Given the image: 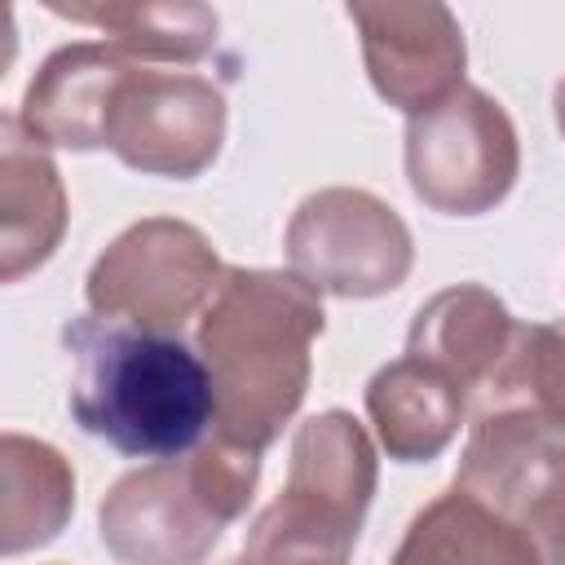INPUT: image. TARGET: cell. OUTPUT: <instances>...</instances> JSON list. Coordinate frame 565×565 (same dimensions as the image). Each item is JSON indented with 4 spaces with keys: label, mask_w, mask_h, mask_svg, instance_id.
Masks as SVG:
<instances>
[{
    "label": "cell",
    "mask_w": 565,
    "mask_h": 565,
    "mask_svg": "<svg viewBox=\"0 0 565 565\" xmlns=\"http://www.w3.org/2000/svg\"><path fill=\"white\" fill-rule=\"evenodd\" d=\"M322 327V291L291 269H225L194 335L216 393V437L256 455L278 441L309 393V344Z\"/></svg>",
    "instance_id": "obj_1"
},
{
    "label": "cell",
    "mask_w": 565,
    "mask_h": 565,
    "mask_svg": "<svg viewBox=\"0 0 565 565\" xmlns=\"http://www.w3.org/2000/svg\"><path fill=\"white\" fill-rule=\"evenodd\" d=\"M71 353V415L128 459L190 455L216 419L212 375L181 335L71 318L62 331Z\"/></svg>",
    "instance_id": "obj_2"
},
{
    "label": "cell",
    "mask_w": 565,
    "mask_h": 565,
    "mask_svg": "<svg viewBox=\"0 0 565 565\" xmlns=\"http://www.w3.org/2000/svg\"><path fill=\"white\" fill-rule=\"evenodd\" d=\"M256 477L260 455L212 433L190 455L124 472L97 508V534L119 565H203L247 512Z\"/></svg>",
    "instance_id": "obj_3"
},
{
    "label": "cell",
    "mask_w": 565,
    "mask_h": 565,
    "mask_svg": "<svg viewBox=\"0 0 565 565\" xmlns=\"http://www.w3.org/2000/svg\"><path fill=\"white\" fill-rule=\"evenodd\" d=\"M380 455L349 411H318L291 437L278 499L252 521L230 565H349L375 499Z\"/></svg>",
    "instance_id": "obj_4"
},
{
    "label": "cell",
    "mask_w": 565,
    "mask_h": 565,
    "mask_svg": "<svg viewBox=\"0 0 565 565\" xmlns=\"http://www.w3.org/2000/svg\"><path fill=\"white\" fill-rule=\"evenodd\" d=\"M450 486L516 525L543 565H565V424L516 402L472 411Z\"/></svg>",
    "instance_id": "obj_5"
},
{
    "label": "cell",
    "mask_w": 565,
    "mask_h": 565,
    "mask_svg": "<svg viewBox=\"0 0 565 565\" xmlns=\"http://www.w3.org/2000/svg\"><path fill=\"white\" fill-rule=\"evenodd\" d=\"M225 278L212 238L177 216H146L128 225L88 269V313L146 331L181 335L207 309Z\"/></svg>",
    "instance_id": "obj_6"
},
{
    "label": "cell",
    "mask_w": 565,
    "mask_h": 565,
    "mask_svg": "<svg viewBox=\"0 0 565 565\" xmlns=\"http://www.w3.org/2000/svg\"><path fill=\"white\" fill-rule=\"evenodd\" d=\"M521 177V137L512 115L463 84L428 115L406 119V181L441 216H481L499 207Z\"/></svg>",
    "instance_id": "obj_7"
},
{
    "label": "cell",
    "mask_w": 565,
    "mask_h": 565,
    "mask_svg": "<svg viewBox=\"0 0 565 565\" xmlns=\"http://www.w3.org/2000/svg\"><path fill=\"white\" fill-rule=\"evenodd\" d=\"M291 274L313 291L340 300H375L406 282L415 238L406 221L371 190L327 185L291 212L287 225Z\"/></svg>",
    "instance_id": "obj_8"
},
{
    "label": "cell",
    "mask_w": 565,
    "mask_h": 565,
    "mask_svg": "<svg viewBox=\"0 0 565 565\" xmlns=\"http://www.w3.org/2000/svg\"><path fill=\"white\" fill-rule=\"evenodd\" d=\"M225 141V93L194 71L137 62L110 93L102 146L132 172L190 181Z\"/></svg>",
    "instance_id": "obj_9"
},
{
    "label": "cell",
    "mask_w": 565,
    "mask_h": 565,
    "mask_svg": "<svg viewBox=\"0 0 565 565\" xmlns=\"http://www.w3.org/2000/svg\"><path fill=\"white\" fill-rule=\"evenodd\" d=\"M349 22L362 35V62L371 75V88L397 106L402 115H428L446 97L463 88V66H468V44L459 18L437 4H349Z\"/></svg>",
    "instance_id": "obj_10"
},
{
    "label": "cell",
    "mask_w": 565,
    "mask_h": 565,
    "mask_svg": "<svg viewBox=\"0 0 565 565\" xmlns=\"http://www.w3.org/2000/svg\"><path fill=\"white\" fill-rule=\"evenodd\" d=\"M137 66L132 53H124L110 40H75L53 49L40 71L31 75L22 106H18V124L44 141V146H62V150H106L102 132H106V106L115 84Z\"/></svg>",
    "instance_id": "obj_11"
},
{
    "label": "cell",
    "mask_w": 565,
    "mask_h": 565,
    "mask_svg": "<svg viewBox=\"0 0 565 565\" xmlns=\"http://www.w3.org/2000/svg\"><path fill=\"white\" fill-rule=\"evenodd\" d=\"M516 331L521 322L490 287L455 282L415 309L406 331V353L441 366L450 380H459V388L472 402L477 393L490 388V380L508 362Z\"/></svg>",
    "instance_id": "obj_12"
},
{
    "label": "cell",
    "mask_w": 565,
    "mask_h": 565,
    "mask_svg": "<svg viewBox=\"0 0 565 565\" xmlns=\"http://www.w3.org/2000/svg\"><path fill=\"white\" fill-rule=\"evenodd\" d=\"M66 234V185L44 141L18 115L0 124V278L18 282L40 269Z\"/></svg>",
    "instance_id": "obj_13"
},
{
    "label": "cell",
    "mask_w": 565,
    "mask_h": 565,
    "mask_svg": "<svg viewBox=\"0 0 565 565\" xmlns=\"http://www.w3.org/2000/svg\"><path fill=\"white\" fill-rule=\"evenodd\" d=\"M366 415H371L375 437L388 450V459L428 463L455 441V433L468 415V393L441 366H433L415 353H402L371 375Z\"/></svg>",
    "instance_id": "obj_14"
},
{
    "label": "cell",
    "mask_w": 565,
    "mask_h": 565,
    "mask_svg": "<svg viewBox=\"0 0 565 565\" xmlns=\"http://www.w3.org/2000/svg\"><path fill=\"white\" fill-rule=\"evenodd\" d=\"M388 565H543L539 547L463 490L424 503Z\"/></svg>",
    "instance_id": "obj_15"
},
{
    "label": "cell",
    "mask_w": 565,
    "mask_h": 565,
    "mask_svg": "<svg viewBox=\"0 0 565 565\" xmlns=\"http://www.w3.org/2000/svg\"><path fill=\"white\" fill-rule=\"evenodd\" d=\"M75 512V472L57 446L22 433L0 437V534L4 556H22L62 534Z\"/></svg>",
    "instance_id": "obj_16"
},
{
    "label": "cell",
    "mask_w": 565,
    "mask_h": 565,
    "mask_svg": "<svg viewBox=\"0 0 565 565\" xmlns=\"http://www.w3.org/2000/svg\"><path fill=\"white\" fill-rule=\"evenodd\" d=\"M49 13L71 18L79 26H97L106 31L110 44H119L124 53H132L146 66H194L216 49V13L207 4H62V0H44Z\"/></svg>",
    "instance_id": "obj_17"
},
{
    "label": "cell",
    "mask_w": 565,
    "mask_h": 565,
    "mask_svg": "<svg viewBox=\"0 0 565 565\" xmlns=\"http://www.w3.org/2000/svg\"><path fill=\"white\" fill-rule=\"evenodd\" d=\"M539 406L556 424H565V327L521 322L516 344L486 393L472 397V411L490 406Z\"/></svg>",
    "instance_id": "obj_18"
},
{
    "label": "cell",
    "mask_w": 565,
    "mask_h": 565,
    "mask_svg": "<svg viewBox=\"0 0 565 565\" xmlns=\"http://www.w3.org/2000/svg\"><path fill=\"white\" fill-rule=\"evenodd\" d=\"M552 115H556V128H561V137H565V75H561V84H556V93H552Z\"/></svg>",
    "instance_id": "obj_19"
}]
</instances>
